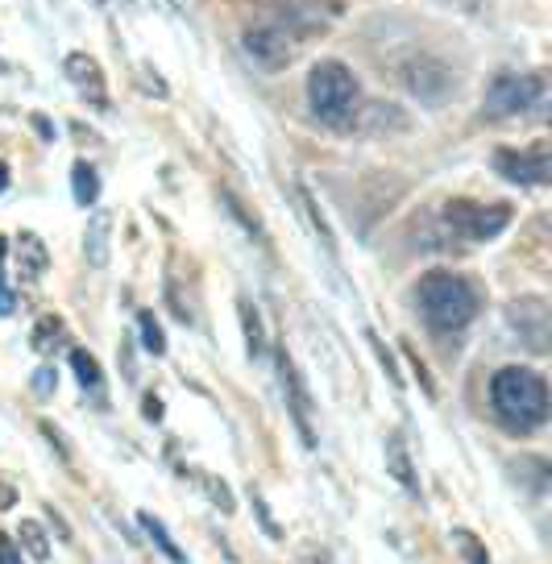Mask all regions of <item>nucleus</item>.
I'll return each mask as SVG.
<instances>
[{
  "instance_id": "nucleus-1",
  "label": "nucleus",
  "mask_w": 552,
  "mask_h": 564,
  "mask_svg": "<svg viewBox=\"0 0 552 564\" xmlns=\"http://www.w3.org/2000/svg\"><path fill=\"white\" fill-rule=\"evenodd\" d=\"M490 406L511 432L528 436L549 423V382L523 366H502L490 378Z\"/></svg>"
},
{
  "instance_id": "nucleus-2",
  "label": "nucleus",
  "mask_w": 552,
  "mask_h": 564,
  "mask_svg": "<svg viewBox=\"0 0 552 564\" xmlns=\"http://www.w3.org/2000/svg\"><path fill=\"white\" fill-rule=\"evenodd\" d=\"M415 307H420L427 328H436V333H462L465 324L478 316L481 300L469 279L448 274V270H432L415 286Z\"/></svg>"
},
{
  "instance_id": "nucleus-3",
  "label": "nucleus",
  "mask_w": 552,
  "mask_h": 564,
  "mask_svg": "<svg viewBox=\"0 0 552 564\" xmlns=\"http://www.w3.org/2000/svg\"><path fill=\"white\" fill-rule=\"evenodd\" d=\"M357 79L354 70L337 63V58H324L307 75V105L316 112V121L333 124V129H349L357 112Z\"/></svg>"
},
{
  "instance_id": "nucleus-4",
  "label": "nucleus",
  "mask_w": 552,
  "mask_h": 564,
  "mask_svg": "<svg viewBox=\"0 0 552 564\" xmlns=\"http://www.w3.org/2000/svg\"><path fill=\"white\" fill-rule=\"evenodd\" d=\"M445 225L453 237L462 241H495L507 225H511V208L507 204H474V199H448Z\"/></svg>"
},
{
  "instance_id": "nucleus-5",
  "label": "nucleus",
  "mask_w": 552,
  "mask_h": 564,
  "mask_svg": "<svg viewBox=\"0 0 552 564\" xmlns=\"http://www.w3.org/2000/svg\"><path fill=\"white\" fill-rule=\"evenodd\" d=\"M535 105H544V75H499L486 88L481 112L490 121H507V117H519V112H532Z\"/></svg>"
},
{
  "instance_id": "nucleus-6",
  "label": "nucleus",
  "mask_w": 552,
  "mask_h": 564,
  "mask_svg": "<svg viewBox=\"0 0 552 564\" xmlns=\"http://www.w3.org/2000/svg\"><path fill=\"white\" fill-rule=\"evenodd\" d=\"M495 171L507 183H519V187H544L552 175L549 145L540 141L532 150H495Z\"/></svg>"
},
{
  "instance_id": "nucleus-7",
  "label": "nucleus",
  "mask_w": 552,
  "mask_h": 564,
  "mask_svg": "<svg viewBox=\"0 0 552 564\" xmlns=\"http://www.w3.org/2000/svg\"><path fill=\"white\" fill-rule=\"evenodd\" d=\"M279 382H283V399L291 420L300 427V436L307 448H316V423H312V394H307V382H303L300 366L291 361V352L279 349Z\"/></svg>"
},
{
  "instance_id": "nucleus-8",
  "label": "nucleus",
  "mask_w": 552,
  "mask_h": 564,
  "mask_svg": "<svg viewBox=\"0 0 552 564\" xmlns=\"http://www.w3.org/2000/svg\"><path fill=\"white\" fill-rule=\"evenodd\" d=\"M241 46H246V54H250L262 70H283L286 63H291V54H295L291 34H286L283 25H274V21L246 30V34H241Z\"/></svg>"
},
{
  "instance_id": "nucleus-9",
  "label": "nucleus",
  "mask_w": 552,
  "mask_h": 564,
  "mask_svg": "<svg viewBox=\"0 0 552 564\" xmlns=\"http://www.w3.org/2000/svg\"><path fill=\"white\" fill-rule=\"evenodd\" d=\"M507 319L532 352H549V333H552V319H549V303L544 300H516L507 307Z\"/></svg>"
},
{
  "instance_id": "nucleus-10",
  "label": "nucleus",
  "mask_w": 552,
  "mask_h": 564,
  "mask_svg": "<svg viewBox=\"0 0 552 564\" xmlns=\"http://www.w3.org/2000/svg\"><path fill=\"white\" fill-rule=\"evenodd\" d=\"M67 79H72L79 96L88 100L91 108H108V91H105V75H100V63L91 54H67Z\"/></svg>"
},
{
  "instance_id": "nucleus-11",
  "label": "nucleus",
  "mask_w": 552,
  "mask_h": 564,
  "mask_svg": "<svg viewBox=\"0 0 552 564\" xmlns=\"http://www.w3.org/2000/svg\"><path fill=\"white\" fill-rule=\"evenodd\" d=\"M403 79H408V88L420 96V100H445L448 88H453V79H448V70L441 67V63H427V58H420V63H411L408 70H403Z\"/></svg>"
},
{
  "instance_id": "nucleus-12",
  "label": "nucleus",
  "mask_w": 552,
  "mask_h": 564,
  "mask_svg": "<svg viewBox=\"0 0 552 564\" xmlns=\"http://www.w3.org/2000/svg\"><path fill=\"white\" fill-rule=\"evenodd\" d=\"M108 241H112V216H108V212H96L88 220V232H84V258H88V265L105 270Z\"/></svg>"
},
{
  "instance_id": "nucleus-13",
  "label": "nucleus",
  "mask_w": 552,
  "mask_h": 564,
  "mask_svg": "<svg viewBox=\"0 0 552 564\" xmlns=\"http://www.w3.org/2000/svg\"><path fill=\"white\" fill-rule=\"evenodd\" d=\"M18 265H21V279L34 282L46 274V265H51V253L42 246V237L37 232H18Z\"/></svg>"
},
{
  "instance_id": "nucleus-14",
  "label": "nucleus",
  "mask_w": 552,
  "mask_h": 564,
  "mask_svg": "<svg viewBox=\"0 0 552 564\" xmlns=\"http://www.w3.org/2000/svg\"><path fill=\"white\" fill-rule=\"evenodd\" d=\"M387 474H391L408 494H420V477H415V465H411V453H408V444H403V436H391V441H387Z\"/></svg>"
},
{
  "instance_id": "nucleus-15",
  "label": "nucleus",
  "mask_w": 552,
  "mask_h": 564,
  "mask_svg": "<svg viewBox=\"0 0 552 564\" xmlns=\"http://www.w3.org/2000/svg\"><path fill=\"white\" fill-rule=\"evenodd\" d=\"M72 192H75V204H79V208H88V204L100 199V175H96L91 162H75L72 166Z\"/></svg>"
},
{
  "instance_id": "nucleus-16",
  "label": "nucleus",
  "mask_w": 552,
  "mask_h": 564,
  "mask_svg": "<svg viewBox=\"0 0 552 564\" xmlns=\"http://www.w3.org/2000/svg\"><path fill=\"white\" fill-rule=\"evenodd\" d=\"M237 312H241V328H246V352L250 357H262L267 352V336H262V316H258V307L250 300L237 303Z\"/></svg>"
},
{
  "instance_id": "nucleus-17",
  "label": "nucleus",
  "mask_w": 552,
  "mask_h": 564,
  "mask_svg": "<svg viewBox=\"0 0 552 564\" xmlns=\"http://www.w3.org/2000/svg\"><path fill=\"white\" fill-rule=\"evenodd\" d=\"M72 370H75V378H79V387L84 390H100V382H105L100 361H96L88 349H72Z\"/></svg>"
},
{
  "instance_id": "nucleus-18",
  "label": "nucleus",
  "mask_w": 552,
  "mask_h": 564,
  "mask_svg": "<svg viewBox=\"0 0 552 564\" xmlns=\"http://www.w3.org/2000/svg\"><path fill=\"white\" fill-rule=\"evenodd\" d=\"M138 523H142V531H145V535H150V540H154V544H159L162 552H166V556H171V561H175V564H183V552H178V547H175V540H171V535H166V523H162V519H154V514H150V511H142V514H138Z\"/></svg>"
},
{
  "instance_id": "nucleus-19",
  "label": "nucleus",
  "mask_w": 552,
  "mask_h": 564,
  "mask_svg": "<svg viewBox=\"0 0 552 564\" xmlns=\"http://www.w3.org/2000/svg\"><path fill=\"white\" fill-rule=\"evenodd\" d=\"M18 535H21V547L34 556V561H46L51 556V540H46V531H42V523H34V519H25L18 528Z\"/></svg>"
},
{
  "instance_id": "nucleus-20",
  "label": "nucleus",
  "mask_w": 552,
  "mask_h": 564,
  "mask_svg": "<svg viewBox=\"0 0 552 564\" xmlns=\"http://www.w3.org/2000/svg\"><path fill=\"white\" fill-rule=\"evenodd\" d=\"M138 328H142V345L145 352L162 357L166 352V336H162V324L154 319V312H138Z\"/></svg>"
},
{
  "instance_id": "nucleus-21",
  "label": "nucleus",
  "mask_w": 552,
  "mask_h": 564,
  "mask_svg": "<svg viewBox=\"0 0 552 564\" xmlns=\"http://www.w3.org/2000/svg\"><path fill=\"white\" fill-rule=\"evenodd\" d=\"M58 336H63V319H58V316H42L34 324V340H30V345H34L37 352H51L54 345H58Z\"/></svg>"
},
{
  "instance_id": "nucleus-22",
  "label": "nucleus",
  "mask_w": 552,
  "mask_h": 564,
  "mask_svg": "<svg viewBox=\"0 0 552 564\" xmlns=\"http://www.w3.org/2000/svg\"><path fill=\"white\" fill-rule=\"evenodd\" d=\"M220 199H225V208H229L232 216H237V220L246 225V232H253V237H262V225H258V216H250V212L241 208V199H237V195H232V192H220Z\"/></svg>"
},
{
  "instance_id": "nucleus-23",
  "label": "nucleus",
  "mask_w": 552,
  "mask_h": 564,
  "mask_svg": "<svg viewBox=\"0 0 552 564\" xmlns=\"http://www.w3.org/2000/svg\"><path fill=\"white\" fill-rule=\"evenodd\" d=\"M300 199H303V208H307V216H312V229H316L324 237V249L333 253L337 246H333V232H328V225H324V216H321V208H316V199H312L307 192H300Z\"/></svg>"
},
{
  "instance_id": "nucleus-24",
  "label": "nucleus",
  "mask_w": 552,
  "mask_h": 564,
  "mask_svg": "<svg viewBox=\"0 0 552 564\" xmlns=\"http://www.w3.org/2000/svg\"><path fill=\"white\" fill-rule=\"evenodd\" d=\"M4 253H9V241L0 237V316H13V307H18V300H13L9 282H4Z\"/></svg>"
},
{
  "instance_id": "nucleus-25",
  "label": "nucleus",
  "mask_w": 552,
  "mask_h": 564,
  "mask_svg": "<svg viewBox=\"0 0 552 564\" xmlns=\"http://www.w3.org/2000/svg\"><path fill=\"white\" fill-rule=\"evenodd\" d=\"M453 535H457V547H462V552L469 556V561H474V564H490V556H486V547H481L478 540L469 535V531H453Z\"/></svg>"
},
{
  "instance_id": "nucleus-26",
  "label": "nucleus",
  "mask_w": 552,
  "mask_h": 564,
  "mask_svg": "<svg viewBox=\"0 0 552 564\" xmlns=\"http://www.w3.org/2000/svg\"><path fill=\"white\" fill-rule=\"evenodd\" d=\"M370 345H375V352H378V361H382V370H387V378H391V387H403V373L394 370V357L387 352V345L378 340L375 333H370Z\"/></svg>"
},
{
  "instance_id": "nucleus-27",
  "label": "nucleus",
  "mask_w": 552,
  "mask_h": 564,
  "mask_svg": "<svg viewBox=\"0 0 552 564\" xmlns=\"http://www.w3.org/2000/svg\"><path fill=\"white\" fill-rule=\"evenodd\" d=\"M204 486H208V494H213V502L220 507L225 514H232V494H229V486L225 481H216V477H199Z\"/></svg>"
},
{
  "instance_id": "nucleus-28",
  "label": "nucleus",
  "mask_w": 552,
  "mask_h": 564,
  "mask_svg": "<svg viewBox=\"0 0 552 564\" xmlns=\"http://www.w3.org/2000/svg\"><path fill=\"white\" fill-rule=\"evenodd\" d=\"M54 387H58V373H54L51 366H42V370L34 373V390L46 399V394H54Z\"/></svg>"
},
{
  "instance_id": "nucleus-29",
  "label": "nucleus",
  "mask_w": 552,
  "mask_h": 564,
  "mask_svg": "<svg viewBox=\"0 0 552 564\" xmlns=\"http://www.w3.org/2000/svg\"><path fill=\"white\" fill-rule=\"evenodd\" d=\"M0 564H25L21 561V547L9 535H0Z\"/></svg>"
},
{
  "instance_id": "nucleus-30",
  "label": "nucleus",
  "mask_w": 552,
  "mask_h": 564,
  "mask_svg": "<svg viewBox=\"0 0 552 564\" xmlns=\"http://www.w3.org/2000/svg\"><path fill=\"white\" fill-rule=\"evenodd\" d=\"M142 415H145L150 423H159V420H162V399H159V394H145V399H142Z\"/></svg>"
},
{
  "instance_id": "nucleus-31",
  "label": "nucleus",
  "mask_w": 552,
  "mask_h": 564,
  "mask_svg": "<svg viewBox=\"0 0 552 564\" xmlns=\"http://www.w3.org/2000/svg\"><path fill=\"white\" fill-rule=\"evenodd\" d=\"M13 502H18V490H13L9 481H0V511H9Z\"/></svg>"
},
{
  "instance_id": "nucleus-32",
  "label": "nucleus",
  "mask_w": 552,
  "mask_h": 564,
  "mask_svg": "<svg viewBox=\"0 0 552 564\" xmlns=\"http://www.w3.org/2000/svg\"><path fill=\"white\" fill-rule=\"evenodd\" d=\"M34 129H37V133H42L46 141L54 138V129H51V121H46V117H34Z\"/></svg>"
},
{
  "instance_id": "nucleus-33",
  "label": "nucleus",
  "mask_w": 552,
  "mask_h": 564,
  "mask_svg": "<svg viewBox=\"0 0 552 564\" xmlns=\"http://www.w3.org/2000/svg\"><path fill=\"white\" fill-rule=\"evenodd\" d=\"M4 187H9V166L0 162V192H4Z\"/></svg>"
},
{
  "instance_id": "nucleus-34",
  "label": "nucleus",
  "mask_w": 552,
  "mask_h": 564,
  "mask_svg": "<svg viewBox=\"0 0 552 564\" xmlns=\"http://www.w3.org/2000/svg\"><path fill=\"white\" fill-rule=\"evenodd\" d=\"M91 4H105V0H91Z\"/></svg>"
}]
</instances>
